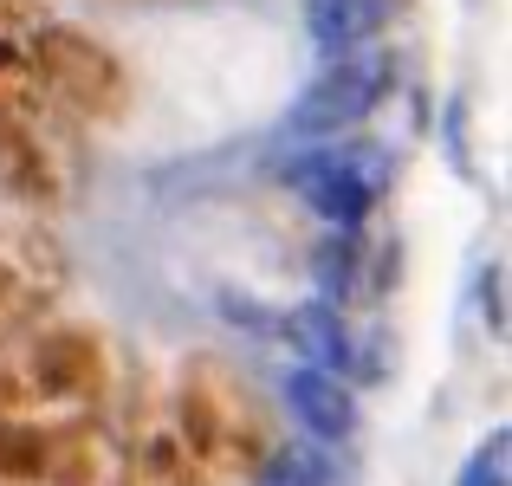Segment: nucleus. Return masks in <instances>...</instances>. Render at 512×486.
Listing matches in <instances>:
<instances>
[{
	"label": "nucleus",
	"mask_w": 512,
	"mask_h": 486,
	"mask_svg": "<svg viewBox=\"0 0 512 486\" xmlns=\"http://www.w3.org/2000/svg\"><path fill=\"white\" fill-rule=\"evenodd\" d=\"M383 85H389V59L383 52H344L338 65H325V72L299 91V104H292L286 124L299 130V137L350 130L357 117H370V104L383 98Z\"/></svg>",
	"instance_id": "nucleus-1"
},
{
	"label": "nucleus",
	"mask_w": 512,
	"mask_h": 486,
	"mask_svg": "<svg viewBox=\"0 0 512 486\" xmlns=\"http://www.w3.org/2000/svg\"><path fill=\"white\" fill-rule=\"evenodd\" d=\"M286 337L305 357V370L338 376V363H350V337H344V324H338L331 305H299V312H286Z\"/></svg>",
	"instance_id": "nucleus-5"
},
{
	"label": "nucleus",
	"mask_w": 512,
	"mask_h": 486,
	"mask_svg": "<svg viewBox=\"0 0 512 486\" xmlns=\"http://www.w3.org/2000/svg\"><path fill=\"white\" fill-rule=\"evenodd\" d=\"M292 182L305 188V201H312L331 227H357L363 208H370V195H376V182L357 169V156H350V150H318L312 162L292 169Z\"/></svg>",
	"instance_id": "nucleus-2"
},
{
	"label": "nucleus",
	"mask_w": 512,
	"mask_h": 486,
	"mask_svg": "<svg viewBox=\"0 0 512 486\" xmlns=\"http://www.w3.org/2000/svg\"><path fill=\"white\" fill-rule=\"evenodd\" d=\"M506 480H512V435H506V428H493V435L474 448V461L461 467V480H454V486H506Z\"/></svg>",
	"instance_id": "nucleus-7"
},
{
	"label": "nucleus",
	"mask_w": 512,
	"mask_h": 486,
	"mask_svg": "<svg viewBox=\"0 0 512 486\" xmlns=\"http://www.w3.org/2000/svg\"><path fill=\"white\" fill-rule=\"evenodd\" d=\"M396 20V0H312V46L318 52H363L383 26Z\"/></svg>",
	"instance_id": "nucleus-4"
},
{
	"label": "nucleus",
	"mask_w": 512,
	"mask_h": 486,
	"mask_svg": "<svg viewBox=\"0 0 512 486\" xmlns=\"http://www.w3.org/2000/svg\"><path fill=\"white\" fill-rule=\"evenodd\" d=\"M260 486H331V461L318 448H286V454H273Z\"/></svg>",
	"instance_id": "nucleus-6"
},
{
	"label": "nucleus",
	"mask_w": 512,
	"mask_h": 486,
	"mask_svg": "<svg viewBox=\"0 0 512 486\" xmlns=\"http://www.w3.org/2000/svg\"><path fill=\"white\" fill-rule=\"evenodd\" d=\"M286 409L305 422V435H318V441H344L350 428H357V402H350V389L338 383V376H325V370H292L286 376Z\"/></svg>",
	"instance_id": "nucleus-3"
}]
</instances>
